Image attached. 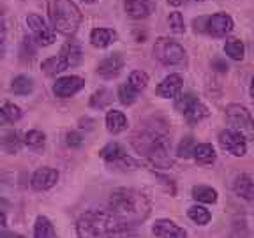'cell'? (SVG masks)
<instances>
[{
    "label": "cell",
    "mask_w": 254,
    "mask_h": 238,
    "mask_svg": "<svg viewBox=\"0 0 254 238\" xmlns=\"http://www.w3.org/2000/svg\"><path fill=\"white\" fill-rule=\"evenodd\" d=\"M219 145H221L222 150L230 152L235 157H242L247 152V141L238 132L231 131V129L219 132Z\"/></svg>",
    "instance_id": "obj_10"
},
{
    "label": "cell",
    "mask_w": 254,
    "mask_h": 238,
    "mask_svg": "<svg viewBox=\"0 0 254 238\" xmlns=\"http://www.w3.org/2000/svg\"><path fill=\"white\" fill-rule=\"evenodd\" d=\"M136 97H138V92H136L129 83H124L119 87V101L124 104V106H131V104L136 101Z\"/></svg>",
    "instance_id": "obj_33"
},
{
    "label": "cell",
    "mask_w": 254,
    "mask_h": 238,
    "mask_svg": "<svg viewBox=\"0 0 254 238\" xmlns=\"http://www.w3.org/2000/svg\"><path fill=\"white\" fill-rule=\"evenodd\" d=\"M76 231L79 238H129L131 226L110 210H88L78 219Z\"/></svg>",
    "instance_id": "obj_2"
},
{
    "label": "cell",
    "mask_w": 254,
    "mask_h": 238,
    "mask_svg": "<svg viewBox=\"0 0 254 238\" xmlns=\"http://www.w3.org/2000/svg\"><path fill=\"white\" fill-rule=\"evenodd\" d=\"M65 145L71 148H79L83 145V136L79 134L78 131H71L65 134Z\"/></svg>",
    "instance_id": "obj_38"
},
{
    "label": "cell",
    "mask_w": 254,
    "mask_h": 238,
    "mask_svg": "<svg viewBox=\"0 0 254 238\" xmlns=\"http://www.w3.org/2000/svg\"><path fill=\"white\" fill-rule=\"evenodd\" d=\"M132 147L139 155L150 161L157 168H170L173 164L171 159V141L166 131L148 127L143 132L132 138Z\"/></svg>",
    "instance_id": "obj_3"
},
{
    "label": "cell",
    "mask_w": 254,
    "mask_h": 238,
    "mask_svg": "<svg viewBox=\"0 0 254 238\" xmlns=\"http://www.w3.org/2000/svg\"><path fill=\"white\" fill-rule=\"evenodd\" d=\"M124 9L132 20H143L154 11V4L150 0H124Z\"/></svg>",
    "instance_id": "obj_16"
},
{
    "label": "cell",
    "mask_w": 254,
    "mask_h": 238,
    "mask_svg": "<svg viewBox=\"0 0 254 238\" xmlns=\"http://www.w3.org/2000/svg\"><path fill=\"white\" fill-rule=\"evenodd\" d=\"M152 233L157 238H187V231L170 219H157L152 226Z\"/></svg>",
    "instance_id": "obj_13"
},
{
    "label": "cell",
    "mask_w": 254,
    "mask_h": 238,
    "mask_svg": "<svg viewBox=\"0 0 254 238\" xmlns=\"http://www.w3.org/2000/svg\"><path fill=\"white\" fill-rule=\"evenodd\" d=\"M27 25L32 32V37L39 46H50L55 43V30L53 27L46 23L43 16L39 14H28L27 16Z\"/></svg>",
    "instance_id": "obj_8"
},
{
    "label": "cell",
    "mask_w": 254,
    "mask_h": 238,
    "mask_svg": "<svg viewBox=\"0 0 254 238\" xmlns=\"http://www.w3.org/2000/svg\"><path fill=\"white\" fill-rule=\"evenodd\" d=\"M67 67H69L67 62H65V59H64L62 55L50 57V59H46L43 63H41V69H43L48 76H57V74H60V72L65 71Z\"/></svg>",
    "instance_id": "obj_23"
},
{
    "label": "cell",
    "mask_w": 254,
    "mask_h": 238,
    "mask_svg": "<svg viewBox=\"0 0 254 238\" xmlns=\"http://www.w3.org/2000/svg\"><path fill=\"white\" fill-rule=\"evenodd\" d=\"M251 95L254 97V76H253V79H251Z\"/></svg>",
    "instance_id": "obj_42"
},
{
    "label": "cell",
    "mask_w": 254,
    "mask_h": 238,
    "mask_svg": "<svg viewBox=\"0 0 254 238\" xmlns=\"http://www.w3.org/2000/svg\"><path fill=\"white\" fill-rule=\"evenodd\" d=\"M60 55L65 59V62H67L69 67H74V65H78L79 62H81V48L78 46L76 43H72V41H69V43H65L62 46V50H60Z\"/></svg>",
    "instance_id": "obj_26"
},
{
    "label": "cell",
    "mask_w": 254,
    "mask_h": 238,
    "mask_svg": "<svg viewBox=\"0 0 254 238\" xmlns=\"http://www.w3.org/2000/svg\"><path fill=\"white\" fill-rule=\"evenodd\" d=\"M117 32L113 28H104V27H99V28H94L90 32V43L92 46L99 48V50H104V48L111 46V44L117 41Z\"/></svg>",
    "instance_id": "obj_17"
},
{
    "label": "cell",
    "mask_w": 254,
    "mask_h": 238,
    "mask_svg": "<svg viewBox=\"0 0 254 238\" xmlns=\"http://www.w3.org/2000/svg\"><path fill=\"white\" fill-rule=\"evenodd\" d=\"M217 190L214 187L208 185H196L192 187V198L198 203H205V205H212L217 201Z\"/></svg>",
    "instance_id": "obj_27"
},
{
    "label": "cell",
    "mask_w": 254,
    "mask_h": 238,
    "mask_svg": "<svg viewBox=\"0 0 254 238\" xmlns=\"http://www.w3.org/2000/svg\"><path fill=\"white\" fill-rule=\"evenodd\" d=\"M20 235H12V233H5V231H2V235H0V238H18Z\"/></svg>",
    "instance_id": "obj_41"
},
{
    "label": "cell",
    "mask_w": 254,
    "mask_h": 238,
    "mask_svg": "<svg viewBox=\"0 0 254 238\" xmlns=\"http://www.w3.org/2000/svg\"><path fill=\"white\" fill-rule=\"evenodd\" d=\"M203 30L214 37H224L233 30V20L226 12H217V14L205 18V28Z\"/></svg>",
    "instance_id": "obj_9"
},
{
    "label": "cell",
    "mask_w": 254,
    "mask_h": 238,
    "mask_svg": "<svg viewBox=\"0 0 254 238\" xmlns=\"http://www.w3.org/2000/svg\"><path fill=\"white\" fill-rule=\"evenodd\" d=\"M4 41H5V25L4 21L0 20V46L4 44Z\"/></svg>",
    "instance_id": "obj_39"
},
{
    "label": "cell",
    "mask_w": 254,
    "mask_h": 238,
    "mask_svg": "<svg viewBox=\"0 0 254 238\" xmlns=\"http://www.w3.org/2000/svg\"><path fill=\"white\" fill-rule=\"evenodd\" d=\"M11 90L16 95H28L34 90V79L28 78V76H16L11 83Z\"/></svg>",
    "instance_id": "obj_28"
},
{
    "label": "cell",
    "mask_w": 254,
    "mask_h": 238,
    "mask_svg": "<svg viewBox=\"0 0 254 238\" xmlns=\"http://www.w3.org/2000/svg\"><path fill=\"white\" fill-rule=\"evenodd\" d=\"M99 154H101V157L104 159V163L113 168V170H120V171L138 170V163H136L131 155H127V152L124 150V147L120 143H115V141L108 143Z\"/></svg>",
    "instance_id": "obj_7"
},
{
    "label": "cell",
    "mask_w": 254,
    "mask_h": 238,
    "mask_svg": "<svg viewBox=\"0 0 254 238\" xmlns=\"http://www.w3.org/2000/svg\"><path fill=\"white\" fill-rule=\"evenodd\" d=\"M48 12L53 30L64 36H72L81 23V12L72 0H50Z\"/></svg>",
    "instance_id": "obj_4"
},
{
    "label": "cell",
    "mask_w": 254,
    "mask_h": 238,
    "mask_svg": "<svg viewBox=\"0 0 254 238\" xmlns=\"http://www.w3.org/2000/svg\"><path fill=\"white\" fill-rule=\"evenodd\" d=\"M122 69H124L122 53H113V55L106 57V59L97 65V74L103 76L104 79H113L120 74Z\"/></svg>",
    "instance_id": "obj_14"
},
{
    "label": "cell",
    "mask_w": 254,
    "mask_h": 238,
    "mask_svg": "<svg viewBox=\"0 0 254 238\" xmlns=\"http://www.w3.org/2000/svg\"><path fill=\"white\" fill-rule=\"evenodd\" d=\"M182 76L180 74H168L166 78L157 85V95L164 97V99H175L179 94H182Z\"/></svg>",
    "instance_id": "obj_15"
},
{
    "label": "cell",
    "mask_w": 254,
    "mask_h": 238,
    "mask_svg": "<svg viewBox=\"0 0 254 238\" xmlns=\"http://www.w3.org/2000/svg\"><path fill=\"white\" fill-rule=\"evenodd\" d=\"M59 171L53 170V168H39V170L34 171V175H32L30 178V185L34 190H39V192H43V190H48L52 189L53 185H57V182H59Z\"/></svg>",
    "instance_id": "obj_12"
},
{
    "label": "cell",
    "mask_w": 254,
    "mask_h": 238,
    "mask_svg": "<svg viewBox=\"0 0 254 238\" xmlns=\"http://www.w3.org/2000/svg\"><path fill=\"white\" fill-rule=\"evenodd\" d=\"M127 83L131 85V87L139 94L141 90H145V88H147L148 74L145 71H132L131 76H129V81H127Z\"/></svg>",
    "instance_id": "obj_32"
},
{
    "label": "cell",
    "mask_w": 254,
    "mask_h": 238,
    "mask_svg": "<svg viewBox=\"0 0 254 238\" xmlns=\"http://www.w3.org/2000/svg\"><path fill=\"white\" fill-rule=\"evenodd\" d=\"M192 157L199 164H214L215 159H217V154H215V148L212 147L210 143H201V145H196L194 147Z\"/></svg>",
    "instance_id": "obj_21"
},
{
    "label": "cell",
    "mask_w": 254,
    "mask_h": 238,
    "mask_svg": "<svg viewBox=\"0 0 254 238\" xmlns=\"http://www.w3.org/2000/svg\"><path fill=\"white\" fill-rule=\"evenodd\" d=\"M18 238H23V237H18Z\"/></svg>",
    "instance_id": "obj_46"
},
{
    "label": "cell",
    "mask_w": 254,
    "mask_h": 238,
    "mask_svg": "<svg viewBox=\"0 0 254 238\" xmlns=\"http://www.w3.org/2000/svg\"><path fill=\"white\" fill-rule=\"evenodd\" d=\"M23 143L27 147L34 148V150H39V148L44 147V143H46V134L41 131H36V129H34V131H28L23 138Z\"/></svg>",
    "instance_id": "obj_31"
},
{
    "label": "cell",
    "mask_w": 254,
    "mask_h": 238,
    "mask_svg": "<svg viewBox=\"0 0 254 238\" xmlns=\"http://www.w3.org/2000/svg\"><path fill=\"white\" fill-rule=\"evenodd\" d=\"M187 215H189L190 221L196 222V224H199V226H205V224H208V222H210V219H212V214L201 205H192L189 210H187Z\"/></svg>",
    "instance_id": "obj_29"
},
{
    "label": "cell",
    "mask_w": 254,
    "mask_h": 238,
    "mask_svg": "<svg viewBox=\"0 0 254 238\" xmlns=\"http://www.w3.org/2000/svg\"><path fill=\"white\" fill-rule=\"evenodd\" d=\"M196 2H203V0H196Z\"/></svg>",
    "instance_id": "obj_45"
},
{
    "label": "cell",
    "mask_w": 254,
    "mask_h": 238,
    "mask_svg": "<svg viewBox=\"0 0 254 238\" xmlns=\"http://www.w3.org/2000/svg\"><path fill=\"white\" fill-rule=\"evenodd\" d=\"M182 2L184 0H170V4H173V5H180Z\"/></svg>",
    "instance_id": "obj_43"
},
{
    "label": "cell",
    "mask_w": 254,
    "mask_h": 238,
    "mask_svg": "<svg viewBox=\"0 0 254 238\" xmlns=\"http://www.w3.org/2000/svg\"><path fill=\"white\" fill-rule=\"evenodd\" d=\"M224 52H226V55L230 57L231 60H242L244 53H246V46H244V43L240 39L231 37V39H228L226 44H224Z\"/></svg>",
    "instance_id": "obj_30"
},
{
    "label": "cell",
    "mask_w": 254,
    "mask_h": 238,
    "mask_svg": "<svg viewBox=\"0 0 254 238\" xmlns=\"http://www.w3.org/2000/svg\"><path fill=\"white\" fill-rule=\"evenodd\" d=\"M233 190L238 198L246 201H254V182L249 175H238L233 182Z\"/></svg>",
    "instance_id": "obj_18"
},
{
    "label": "cell",
    "mask_w": 254,
    "mask_h": 238,
    "mask_svg": "<svg viewBox=\"0 0 254 238\" xmlns=\"http://www.w3.org/2000/svg\"><path fill=\"white\" fill-rule=\"evenodd\" d=\"M194 147H196V143L194 139L190 138V136H187V138H184L182 141H180L179 148H177V155L179 157H192V152H194Z\"/></svg>",
    "instance_id": "obj_34"
},
{
    "label": "cell",
    "mask_w": 254,
    "mask_h": 238,
    "mask_svg": "<svg viewBox=\"0 0 254 238\" xmlns=\"http://www.w3.org/2000/svg\"><path fill=\"white\" fill-rule=\"evenodd\" d=\"M23 111L18 104L5 103L4 106L0 108V125H9V123H14L21 119Z\"/></svg>",
    "instance_id": "obj_22"
},
{
    "label": "cell",
    "mask_w": 254,
    "mask_h": 238,
    "mask_svg": "<svg viewBox=\"0 0 254 238\" xmlns=\"http://www.w3.org/2000/svg\"><path fill=\"white\" fill-rule=\"evenodd\" d=\"M196 99H198V97H196L194 94H179L175 97V108H177L180 113H184Z\"/></svg>",
    "instance_id": "obj_36"
},
{
    "label": "cell",
    "mask_w": 254,
    "mask_h": 238,
    "mask_svg": "<svg viewBox=\"0 0 254 238\" xmlns=\"http://www.w3.org/2000/svg\"><path fill=\"white\" fill-rule=\"evenodd\" d=\"M0 147L5 154H18L23 147V139L16 131H9L0 138Z\"/></svg>",
    "instance_id": "obj_20"
},
{
    "label": "cell",
    "mask_w": 254,
    "mask_h": 238,
    "mask_svg": "<svg viewBox=\"0 0 254 238\" xmlns=\"http://www.w3.org/2000/svg\"><path fill=\"white\" fill-rule=\"evenodd\" d=\"M184 117H186L189 123H198V122H201L203 119L208 117V108H206L201 101L196 99L194 103L184 111Z\"/></svg>",
    "instance_id": "obj_25"
},
{
    "label": "cell",
    "mask_w": 254,
    "mask_h": 238,
    "mask_svg": "<svg viewBox=\"0 0 254 238\" xmlns=\"http://www.w3.org/2000/svg\"><path fill=\"white\" fill-rule=\"evenodd\" d=\"M154 57L164 65H186L187 53L184 46L168 37H159L154 44Z\"/></svg>",
    "instance_id": "obj_6"
},
{
    "label": "cell",
    "mask_w": 254,
    "mask_h": 238,
    "mask_svg": "<svg viewBox=\"0 0 254 238\" xmlns=\"http://www.w3.org/2000/svg\"><path fill=\"white\" fill-rule=\"evenodd\" d=\"M85 4H94V2H97V0H83Z\"/></svg>",
    "instance_id": "obj_44"
},
{
    "label": "cell",
    "mask_w": 254,
    "mask_h": 238,
    "mask_svg": "<svg viewBox=\"0 0 254 238\" xmlns=\"http://www.w3.org/2000/svg\"><path fill=\"white\" fill-rule=\"evenodd\" d=\"M34 238H57V231L52 221L44 215H39L34 224Z\"/></svg>",
    "instance_id": "obj_24"
},
{
    "label": "cell",
    "mask_w": 254,
    "mask_h": 238,
    "mask_svg": "<svg viewBox=\"0 0 254 238\" xmlns=\"http://www.w3.org/2000/svg\"><path fill=\"white\" fill-rule=\"evenodd\" d=\"M5 224H7V219H5L4 212H0V233L5 230Z\"/></svg>",
    "instance_id": "obj_40"
},
{
    "label": "cell",
    "mask_w": 254,
    "mask_h": 238,
    "mask_svg": "<svg viewBox=\"0 0 254 238\" xmlns=\"http://www.w3.org/2000/svg\"><path fill=\"white\" fill-rule=\"evenodd\" d=\"M108 90H104V88H101L99 92H95L94 95H92V99H90V104L94 108H104L108 103H110V97H108Z\"/></svg>",
    "instance_id": "obj_37"
},
{
    "label": "cell",
    "mask_w": 254,
    "mask_h": 238,
    "mask_svg": "<svg viewBox=\"0 0 254 238\" xmlns=\"http://www.w3.org/2000/svg\"><path fill=\"white\" fill-rule=\"evenodd\" d=\"M108 208L124 224L132 226L143 222L150 215V199L139 190L120 187L110 194Z\"/></svg>",
    "instance_id": "obj_1"
},
{
    "label": "cell",
    "mask_w": 254,
    "mask_h": 238,
    "mask_svg": "<svg viewBox=\"0 0 254 238\" xmlns=\"http://www.w3.org/2000/svg\"><path fill=\"white\" fill-rule=\"evenodd\" d=\"M226 120L230 123L231 131L238 132L246 141H253L254 120L246 106H242V104H230L226 108Z\"/></svg>",
    "instance_id": "obj_5"
},
{
    "label": "cell",
    "mask_w": 254,
    "mask_h": 238,
    "mask_svg": "<svg viewBox=\"0 0 254 238\" xmlns=\"http://www.w3.org/2000/svg\"><path fill=\"white\" fill-rule=\"evenodd\" d=\"M85 87L83 78L79 76H62L55 81L53 85V94L60 99H67V97H72L74 94H78L81 88Z\"/></svg>",
    "instance_id": "obj_11"
},
{
    "label": "cell",
    "mask_w": 254,
    "mask_h": 238,
    "mask_svg": "<svg viewBox=\"0 0 254 238\" xmlns=\"http://www.w3.org/2000/svg\"><path fill=\"white\" fill-rule=\"evenodd\" d=\"M168 23H170V28L175 32V34H184L186 32V23H184V16L180 12H171L170 18H168Z\"/></svg>",
    "instance_id": "obj_35"
},
{
    "label": "cell",
    "mask_w": 254,
    "mask_h": 238,
    "mask_svg": "<svg viewBox=\"0 0 254 238\" xmlns=\"http://www.w3.org/2000/svg\"><path fill=\"white\" fill-rule=\"evenodd\" d=\"M127 117L124 115L122 111L119 110H111L106 113V129L111 134H119V132L126 131L127 129Z\"/></svg>",
    "instance_id": "obj_19"
}]
</instances>
